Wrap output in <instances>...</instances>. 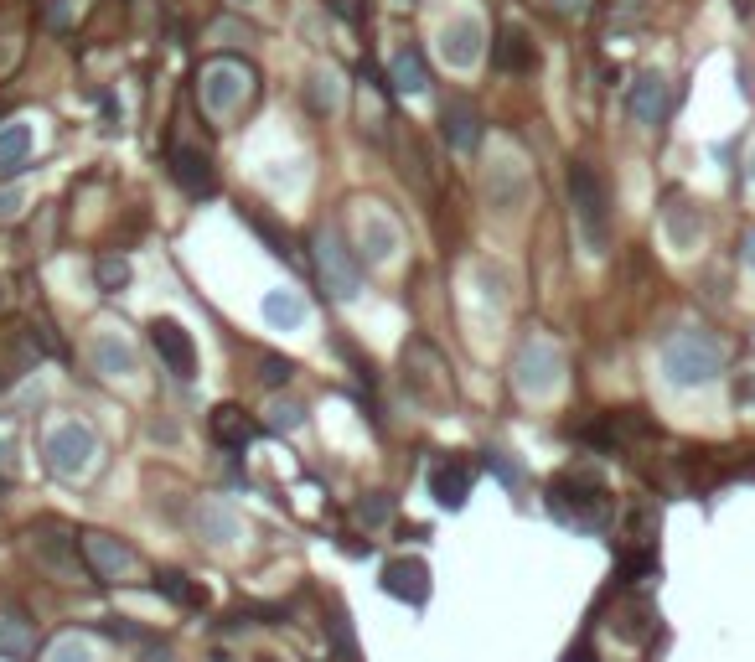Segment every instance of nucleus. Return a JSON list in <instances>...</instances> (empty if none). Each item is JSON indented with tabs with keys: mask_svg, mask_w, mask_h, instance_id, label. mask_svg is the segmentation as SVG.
I'll return each instance as SVG.
<instances>
[{
	"mask_svg": "<svg viewBox=\"0 0 755 662\" xmlns=\"http://www.w3.org/2000/svg\"><path fill=\"white\" fill-rule=\"evenodd\" d=\"M156 590H161V595H171L176 606H192V611H202V606H207V590H202V585H192L187 575H181V569H161V575H156Z\"/></svg>",
	"mask_w": 755,
	"mask_h": 662,
	"instance_id": "5701e85b",
	"label": "nucleus"
},
{
	"mask_svg": "<svg viewBox=\"0 0 755 662\" xmlns=\"http://www.w3.org/2000/svg\"><path fill=\"white\" fill-rule=\"evenodd\" d=\"M440 47H445V57H450L456 68L476 63V52H481V21H476V16H456V21L445 26Z\"/></svg>",
	"mask_w": 755,
	"mask_h": 662,
	"instance_id": "f3484780",
	"label": "nucleus"
},
{
	"mask_svg": "<svg viewBox=\"0 0 755 662\" xmlns=\"http://www.w3.org/2000/svg\"><path fill=\"white\" fill-rule=\"evenodd\" d=\"M259 378L269 383V388H280V383H290V373H295V363H290V357H275V352H269V357H259Z\"/></svg>",
	"mask_w": 755,
	"mask_h": 662,
	"instance_id": "473e14b6",
	"label": "nucleus"
},
{
	"mask_svg": "<svg viewBox=\"0 0 755 662\" xmlns=\"http://www.w3.org/2000/svg\"><path fill=\"white\" fill-rule=\"evenodd\" d=\"M668 238H673V244L678 249H693V244H699V213H693V207L688 202H668Z\"/></svg>",
	"mask_w": 755,
	"mask_h": 662,
	"instance_id": "393cba45",
	"label": "nucleus"
},
{
	"mask_svg": "<svg viewBox=\"0 0 755 662\" xmlns=\"http://www.w3.org/2000/svg\"><path fill=\"white\" fill-rule=\"evenodd\" d=\"M26 150H32V130H26V125H6V130H0V176H16L26 166Z\"/></svg>",
	"mask_w": 755,
	"mask_h": 662,
	"instance_id": "4be33fe9",
	"label": "nucleus"
},
{
	"mask_svg": "<svg viewBox=\"0 0 755 662\" xmlns=\"http://www.w3.org/2000/svg\"><path fill=\"white\" fill-rule=\"evenodd\" d=\"M425 83H430L425 52H419V47H404V52L394 57V88H399V94H419Z\"/></svg>",
	"mask_w": 755,
	"mask_h": 662,
	"instance_id": "412c9836",
	"label": "nucleus"
},
{
	"mask_svg": "<svg viewBox=\"0 0 755 662\" xmlns=\"http://www.w3.org/2000/svg\"><path fill=\"white\" fill-rule=\"evenodd\" d=\"M150 347H156V357L166 363L171 378L187 383L197 373V342H192V331L181 326L176 316H156V321H150Z\"/></svg>",
	"mask_w": 755,
	"mask_h": 662,
	"instance_id": "423d86ee",
	"label": "nucleus"
},
{
	"mask_svg": "<svg viewBox=\"0 0 755 662\" xmlns=\"http://www.w3.org/2000/svg\"><path fill=\"white\" fill-rule=\"evenodd\" d=\"M724 368V347L704 331H678V337L662 347V373H668L673 388H704L714 383Z\"/></svg>",
	"mask_w": 755,
	"mask_h": 662,
	"instance_id": "f257e3e1",
	"label": "nucleus"
},
{
	"mask_svg": "<svg viewBox=\"0 0 755 662\" xmlns=\"http://www.w3.org/2000/svg\"><path fill=\"white\" fill-rule=\"evenodd\" d=\"M99 285L114 295V290H125L130 285V259H119V254H104L99 259Z\"/></svg>",
	"mask_w": 755,
	"mask_h": 662,
	"instance_id": "c85d7f7f",
	"label": "nucleus"
},
{
	"mask_svg": "<svg viewBox=\"0 0 755 662\" xmlns=\"http://www.w3.org/2000/svg\"><path fill=\"white\" fill-rule=\"evenodd\" d=\"M311 109L316 114L337 109V78H331V73H311Z\"/></svg>",
	"mask_w": 755,
	"mask_h": 662,
	"instance_id": "7c9ffc66",
	"label": "nucleus"
},
{
	"mask_svg": "<svg viewBox=\"0 0 755 662\" xmlns=\"http://www.w3.org/2000/svg\"><path fill=\"white\" fill-rule=\"evenodd\" d=\"M569 197H575V218H580V233L595 254H606L611 244V197H606V182L590 171V166H575L569 171Z\"/></svg>",
	"mask_w": 755,
	"mask_h": 662,
	"instance_id": "7ed1b4c3",
	"label": "nucleus"
},
{
	"mask_svg": "<svg viewBox=\"0 0 755 662\" xmlns=\"http://www.w3.org/2000/svg\"><path fill=\"white\" fill-rule=\"evenodd\" d=\"M388 513H394V502H388L383 492H373V497H362V502H357V523H362V528H383V523H388Z\"/></svg>",
	"mask_w": 755,
	"mask_h": 662,
	"instance_id": "c756f323",
	"label": "nucleus"
},
{
	"mask_svg": "<svg viewBox=\"0 0 755 662\" xmlns=\"http://www.w3.org/2000/svg\"><path fill=\"white\" fill-rule=\"evenodd\" d=\"M492 63H497L502 73H533V68H538V52H533V42H528L523 26H507V32L492 42Z\"/></svg>",
	"mask_w": 755,
	"mask_h": 662,
	"instance_id": "dca6fc26",
	"label": "nucleus"
},
{
	"mask_svg": "<svg viewBox=\"0 0 755 662\" xmlns=\"http://www.w3.org/2000/svg\"><path fill=\"white\" fill-rule=\"evenodd\" d=\"M549 513L569 528H600L611 518V492L595 476H559L549 487Z\"/></svg>",
	"mask_w": 755,
	"mask_h": 662,
	"instance_id": "f03ea898",
	"label": "nucleus"
},
{
	"mask_svg": "<svg viewBox=\"0 0 755 662\" xmlns=\"http://www.w3.org/2000/svg\"><path fill=\"white\" fill-rule=\"evenodd\" d=\"M254 435H259V425H254V419L238 409V404H218V409H213V440H218V445L244 450Z\"/></svg>",
	"mask_w": 755,
	"mask_h": 662,
	"instance_id": "a211bd4d",
	"label": "nucleus"
},
{
	"mask_svg": "<svg viewBox=\"0 0 755 662\" xmlns=\"http://www.w3.org/2000/svg\"><path fill=\"white\" fill-rule=\"evenodd\" d=\"M32 554H37V564L47 569V575H57V580H78L83 575V569H78V538H68L63 523H37L32 528Z\"/></svg>",
	"mask_w": 755,
	"mask_h": 662,
	"instance_id": "6e6552de",
	"label": "nucleus"
},
{
	"mask_svg": "<svg viewBox=\"0 0 755 662\" xmlns=\"http://www.w3.org/2000/svg\"><path fill=\"white\" fill-rule=\"evenodd\" d=\"M549 6H554V11H559V16H575V11H580V6H585V0H549Z\"/></svg>",
	"mask_w": 755,
	"mask_h": 662,
	"instance_id": "c9c22d12",
	"label": "nucleus"
},
{
	"mask_svg": "<svg viewBox=\"0 0 755 662\" xmlns=\"http://www.w3.org/2000/svg\"><path fill=\"white\" fill-rule=\"evenodd\" d=\"M331 662H357V637L347 616H331Z\"/></svg>",
	"mask_w": 755,
	"mask_h": 662,
	"instance_id": "cd10ccee",
	"label": "nucleus"
},
{
	"mask_svg": "<svg viewBox=\"0 0 755 662\" xmlns=\"http://www.w3.org/2000/svg\"><path fill=\"white\" fill-rule=\"evenodd\" d=\"M487 466H492V471H497V476L507 481V487H518V481H523V471H518V466H512V461L502 456V450H492V456H487Z\"/></svg>",
	"mask_w": 755,
	"mask_h": 662,
	"instance_id": "72a5a7b5",
	"label": "nucleus"
},
{
	"mask_svg": "<svg viewBox=\"0 0 755 662\" xmlns=\"http://www.w3.org/2000/svg\"><path fill=\"white\" fill-rule=\"evenodd\" d=\"M42 662H99V657H94V647H88L83 637H57Z\"/></svg>",
	"mask_w": 755,
	"mask_h": 662,
	"instance_id": "bb28decb",
	"label": "nucleus"
},
{
	"mask_svg": "<svg viewBox=\"0 0 755 662\" xmlns=\"http://www.w3.org/2000/svg\"><path fill=\"white\" fill-rule=\"evenodd\" d=\"M430 497L440 502V507H466V497H471V466L466 461H440L435 471H430Z\"/></svg>",
	"mask_w": 755,
	"mask_h": 662,
	"instance_id": "2eb2a0df",
	"label": "nucleus"
},
{
	"mask_svg": "<svg viewBox=\"0 0 755 662\" xmlns=\"http://www.w3.org/2000/svg\"><path fill=\"white\" fill-rule=\"evenodd\" d=\"M192 523H197V533L207 538V544H233V538L244 533L238 518H233V507H223V502H197Z\"/></svg>",
	"mask_w": 755,
	"mask_h": 662,
	"instance_id": "6ab92c4d",
	"label": "nucleus"
},
{
	"mask_svg": "<svg viewBox=\"0 0 755 662\" xmlns=\"http://www.w3.org/2000/svg\"><path fill=\"white\" fill-rule=\"evenodd\" d=\"M259 662H275V657H259Z\"/></svg>",
	"mask_w": 755,
	"mask_h": 662,
	"instance_id": "ea45409f",
	"label": "nucleus"
},
{
	"mask_svg": "<svg viewBox=\"0 0 755 662\" xmlns=\"http://www.w3.org/2000/svg\"><path fill=\"white\" fill-rule=\"evenodd\" d=\"M559 373H564V357H559V347H554V342L528 337V342L518 347V363H512V383H518L528 399L554 394V388H559Z\"/></svg>",
	"mask_w": 755,
	"mask_h": 662,
	"instance_id": "39448f33",
	"label": "nucleus"
},
{
	"mask_svg": "<svg viewBox=\"0 0 755 662\" xmlns=\"http://www.w3.org/2000/svg\"><path fill=\"white\" fill-rule=\"evenodd\" d=\"M394 6H409V0H394Z\"/></svg>",
	"mask_w": 755,
	"mask_h": 662,
	"instance_id": "58836bf2",
	"label": "nucleus"
},
{
	"mask_svg": "<svg viewBox=\"0 0 755 662\" xmlns=\"http://www.w3.org/2000/svg\"><path fill=\"white\" fill-rule=\"evenodd\" d=\"M94 450H99L94 430L78 425V419H63V425H52L47 440H42V456H47V466H52L57 476H83L88 466H94Z\"/></svg>",
	"mask_w": 755,
	"mask_h": 662,
	"instance_id": "20e7f679",
	"label": "nucleus"
},
{
	"mask_svg": "<svg viewBox=\"0 0 755 662\" xmlns=\"http://www.w3.org/2000/svg\"><path fill=\"white\" fill-rule=\"evenodd\" d=\"M383 590L394 600H409V606H425L430 600V569L425 559H388L383 564Z\"/></svg>",
	"mask_w": 755,
	"mask_h": 662,
	"instance_id": "f8f14e48",
	"label": "nucleus"
},
{
	"mask_svg": "<svg viewBox=\"0 0 755 662\" xmlns=\"http://www.w3.org/2000/svg\"><path fill=\"white\" fill-rule=\"evenodd\" d=\"M0 57H6V52H0Z\"/></svg>",
	"mask_w": 755,
	"mask_h": 662,
	"instance_id": "a19ab883",
	"label": "nucleus"
},
{
	"mask_svg": "<svg viewBox=\"0 0 755 662\" xmlns=\"http://www.w3.org/2000/svg\"><path fill=\"white\" fill-rule=\"evenodd\" d=\"M740 244H745V264L755 269V228H745V238H740Z\"/></svg>",
	"mask_w": 755,
	"mask_h": 662,
	"instance_id": "e433bc0d",
	"label": "nucleus"
},
{
	"mask_svg": "<svg viewBox=\"0 0 755 662\" xmlns=\"http://www.w3.org/2000/svg\"><path fill=\"white\" fill-rule=\"evenodd\" d=\"M306 425V409L290 404V399H275V409H269V430H300Z\"/></svg>",
	"mask_w": 755,
	"mask_h": 662,
	"instance_id": "2f4dec72",
	"label": "nucleus"
},
{
	"mask_svg": "<svg viewBox=\"0 0 755 662\" xmlns=\"http://www.w3.org/2000/svg\"><path fill=\"white\" fill-rule=\"evenodd\" d=\"M32 652V626L21 616H0V657H26Z\"/></svg>",
	"mask_w": 755,
	"mask_h": 662,
	"instance_id": "a878e982",
	"label": "nucleus"
},
{
	"mask_svg": "<svg viewBox=\"0 0 755 662\" xmlns=\"http://www.w3.org/2000/svg\"><path fill=\"white\" fill-rule=\"evenodd\" d=\"M244 94H249V68H244V63H233V57L207 63V73H202V104H207V109L228 114Z\"/></svg>",
	"mask_w": 755,
	"mask_h": 662,
	"instance_id": "1a4fd4ad",
	"label": "nucleus"
},
{
	"mask_svg": "<svg viewBox=\"0 0 755 662\" xmlns=\"http://www.w3.org/2000/svg\"><path fill=\"white\" fill-rule=\"evenodd\" d=\"M83 554H88V569H94L99 580H119V575L135 569L130 544H119V538H109V533H83Z\"/></svg>",
	"mask_w": 755,
	"mask_h": 662,
	"instance_id": "ddd939ff",
	"label": "nucleus"
},
{
	"mask_svg": "<svg viewBox=\"0 0 755 662\" xmlns=\"http://www.w3.org/2000/svg\"><path fill=\"white\" fill-rule=\"evenodd\" d=\"M16 207H21V192H0V218H11Z\"/></svg>",
	"mask_w": 755,
	"mask_h": 662,
	"instance_id": "f704fd0d",
	"label": "nucleus"
},
{
	"mask_svg": "<svg viewBox=\"0 0 755 662\" xmlns=\"http://www.w3.org/2000/svg\"><path fill=\"white\" fill-rule=\"evenodd\" d=\"M316 269H321L326 290L337 295V300H352V295H357V264H352V254H347V244H342L337 228H321V233H316Z\"/></svg>",
	"mask_w": 755,
	"mask_h": 662,
	"instance_id": "0eeeda50",
	"label": "nucleus"
},
{
	"mask_svg": "<svg viewBox=\"0 0 755 662\" xmlns=\"http://www.w3.org/2000/svg\"><path fill=\"white\" fill-rule=\"evenodd\" d=\"M750 176H755V156H750Z\"/></svg>",
	"mask_w": 755,
	"mask_h": 662,
	"instance_id": "4c0bfd02",
	"label": "nucleus"
},
{
	"mask_svg": "<svg viewBox=\"0 0 755 662\" xmlns=\"http://www.w3.org/2000/svg\"><path fill=\"white\" fill-rule=\"evenodd\" d=\"M264 316H269V326L295 331L300 321H306V300L290 295V290H275V295H264Z\"/></svg>",
	"mask_w": 755,
	"mask_h": 662,
	"instance_id": "b1692460",
	"label": "nucleus"
},
{
	"mask_svg": "<svg viewBox=\"0 0 755 662\" xmlns=\"http://www.w3.org/2000/svg\"><path fill=\"white\" fill-rule=\"evenodd\" d=\"M166 166H171V176H176V187H187L192 197H207V192L218 187V171H213V161H207V150L171 145V150H166Z\"/></svg>",
	"mask_w": 755,
	"mask_h": 662,
	"instance_id": "9b49d317",
	"label": "nucleus"
},
{
	"mask_svg": "<svg viewBox=\"0 0 755 662\" xmlns=\"http://www.w3.org/2000/svg\"><path fill=\"white\" fill-rule=\"evenodd\" d=\"M626 109L642 130H657L662 119H668V78L657 68H642L637 83H631V94H626Z\"/></svg>",
	"mask_w": 755,
	"mask_h": 662,
	"instance_id": "9d476101",
	"label": "nucleus"
},
{
	"mask_svg": "<svg viewBox=\"0 0 755 662\" xmlns=\"http://www.w3.org/2000/svg\"><path fill=\"white\" fill-rule=\"evenodd\" d=\"M440 119H445V140L456 150H476L481 145V109L466 94H450L440 104Z\"/></svg>",
	"mask_w": 755,
	"mask_h": 662,
	"instance_id": "4468645a",
	"label": "nucleus"
},
{
	"mask_svg": "<svg viewBox=\"0 0 755 662\" xmlns=\"http://www.w3.org/2000/svg\"><path fill=\"white\" fill-rule=\"evenodd\" d=\"M94 363H99V373H109V378H125V373H135V352L119 342L114 331H99V337H94Z\"/></svg>",
	"mask_w": 755,
	"mask_h": 662,
	"instance_id": "aec40b11",
	"label": "nucleus"
}]
</instances>
